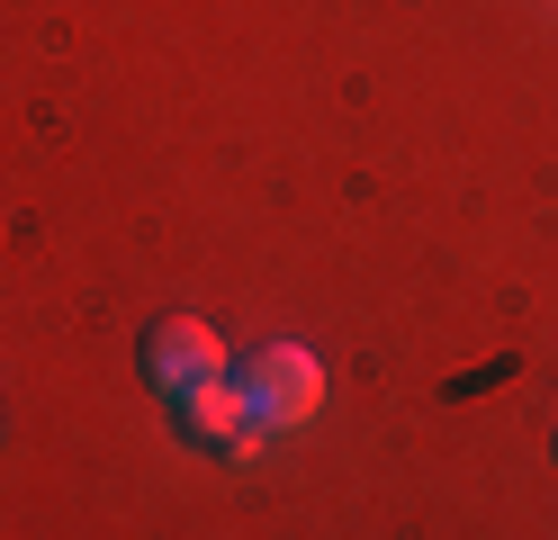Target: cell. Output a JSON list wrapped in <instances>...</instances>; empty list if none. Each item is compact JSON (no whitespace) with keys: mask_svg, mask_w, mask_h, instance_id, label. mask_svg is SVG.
I'll list each match as a JSON object with an SVG mask.
<instances>
[{"mask_svg":"<svg viewBox=\"0 0 558 540\" xmlns=\"http://www.w3.org/2000/svg\"><path fill=\"white\" fill-rule=\"evenodd\" d=\"M234 387H243V406H253L270 432H298V423L325 415V360L306 351V343H262L234 370Z\"/></svg>","mask_w":558,"mask_h":540,"instance_id":"cell-1","label":"cell"},{"mask_svg":"<svg viewBox=\"0 0 558 540\" xmlns=\"http://www.w3.org/2000/svg\"><path fill=\"white\" fill-rule=\"evenodd\" d=\"M145 370H154L162 396H190V387H207V379H226L217 324H207V315H171V324H154V334H145Z\"/></svg>","mask_w":558,"mask_h":540,"instance_id":"cell-2","label":"cell"},{"mask_svg":"<svg viewBox=\"0 0 558 540\" xmlns=\"http://www.w3.org/2000/svg\"><path fill=\"white\" fill-rule=\"evenodd\" d=\"M181 415H190V432H198V442H207V451H226V459H253V451L270 442V423L243 406V387H234V379L190 387V396H181Z\"/></svg>","mask_w":558,"mask_h":540,"instance_id":"cell-3","label":"cell"}]
</instances>
